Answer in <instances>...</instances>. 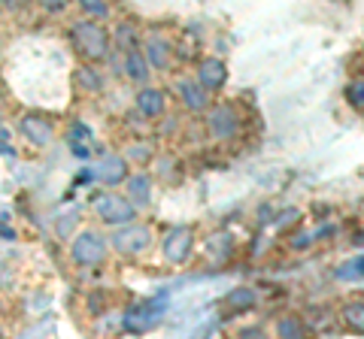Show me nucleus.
I'll use <instances>...</instances> for the list:
<instances>
[{
    "label": "nucleus",
    "instance_id": "nucleus-1",
    "mask_svg": "<svg viewBox=\"0 0 364 339\" xmlns=\"http://www.w3.org/2000/svg\"><path fill=\"white\" fill-rule=\"evenodd\" d=\"M70 40L85 61H104L112 46V33L97 18H88V16L76 18L70 25Z\"/></svg>",
    "mask_w": 364,
    "mask_h": 339
},
{
    "label": "nucleus",
    "instance_id": "nucleus-2",
    "mask_svg": "<svg viewBox=\"0 0 364 339\" xmlns=\"http://www.w3.org/2000/svg\"><path fill=\"white\" fill-rule=\"evenodd\" d=\"M107 252H109V243L104 240V233L97 230H79L70 243V257L73 264L79 267H100L107 261Z\"/></svg>",
    "mask_w": 364,
    "mask_h": 339
},
{
    "label": "nucleus",
    "instance_id": "nucleus-3",
    "mask_svg": "<svg viewBox=\"0 0 364 339\" xmlns=\"http://www.w3.org/2000/svg\"><path fill=\"white\" fill-rule=\"evenodd\" d=\"M95 216L109 224V228H122V224H128L136 218V206L128 200V197H122V194H112V191H104V194H97L95 197Z\"/></svg>",
    "mask_w": 364,
    "mask_h": 339
},
{
    "label": "nucleus",
    "instance_id": "nucleus-4",
    "mask_svg": "<svg viewBox=\"0 0 364 339\" xmlns=\"http://www.w3.org/2000/svg\"><path fill=\"white\" fill-rule=\"evenodd\" d=\"M109 245L124 257H136V255H143L146 248L152 245V230L143 228V224L128 221V224H122V228L112 230Z\"/></svg>",
    "mask_w": 364,
    "mask_h": 339
},
{
    "label": "nucleus",
    "instance_id": "nucleus-5",
    "mask_svg": "<svg viewBox=\"0 0 364 339\" xmlns=\"http://www.w3.org/2000/svg\"><path fill=\"white\" fill-rule=\"evenodd\" d=\"M207 128L215 140H234L240 133V116L231 104H215L207 109Z\"/></svg>",
    "mask_w": 364,
    "mask_h": 339
},
{
    "label": "nucleus",
    "instance_id": "nucleus-6",
    "mask_svg": "<svg viewBox=\"0 0 364 339\" xmlns=\"http://www.w3.org/2000/svg\"><path fill=\"white\" fill-rule=\"evenodd\" d=\"M164 309H167V297H161V300L155 297V300L140 303V306H134L128 315H124V330H134V333L149 330V327L164 315Z\"/></svg>",
    "mask_w": 364,
    "mask_h": 339
},
{
    "label": "nucleus",
    "instance_id": "nucleus-7",
    "mask_svg": "<svg viewBox=\"0 0 364 339\" xmlns=\"http://www.w3.org/2000/svg\"><path fill=\"white\" fill-rule=\"evenodd\" d=\"M195 245V233L191 228H170L161 240V252L167 257V264H186Z\"/></svg>",
    "mask_w": 364,
    "mask_h": 339
},
{
    "label": "nucleus",
    "instance_id": "nucleus-8",
    "mask_svg": "<svg viewBox=\"0 0 364 339\" xmlns=\"http://www.w3.org/2000/svg\"><path fill=\"white\" fill-rule=\"evenodd\" d=\"M143 55L152 70H167L170 61H173V46H170V40L161 37V33H149L143 40Z\"/></svg>",
    "mask_w": 364,
    "mask_h": 339
},
{
    "label": "nucleus",
    "instance_id": "nucleus-9",
    "mask_svg": "<svg viewBox=\"0 0 364 339\" xmlns=\"http://www.w3.org/2000/svg\"><path fill=\"white\" fill-rule=\"evenodd\" d=\"M176 94L182 100V106L191 109V112H207L210 109V91L198 82V79H179Z\"/></svg>",
    "mask_w": 364,
    "mask_h": 339
},
{
    "label": "nucleus",
    "instance_id": "nucleus-10",
    "mask_svg": "<svg viewBox=\"0 0 364 339\" xmlns=\"http://www.w3.org/2000/svg\"><path fill=\"white\" fill-rule=\"evenodd\" d=\"M198 82L207 88V91H219V88L228 82V67L222 58H203L198 67Z\"/></svg>",
    "mask_w": 364,
    "mask_h": 339
},
{
    "label": "nucleus",
    "instance_id": "nucleus-11",
    "mask_svg": "<svg viewBox=\"0 0 364 339\" xmlns=\"http://www.w3.org/2000/svg\"><path fill=\"white\" fill-rule=\"evenodd\" d=\"M18 128L21 133L33 143V145H49L52 137H55V128H52V121L49 118H43V116H25L18 121Z\"/></svg>",
    "mask_w": 364,
    "mask_h": 339
},
{
    "label": "nucleus",
    "instance_id": "nucleus-12",
    "mask_svg": "<svg viewBox=\"0 0 364 339\" xmlns=\"http://www.w3.org/2000/svg\"><path fill=\"white\" fill-rule=\"evenodd\" d=\"M97 176H100V182L109 185V188H116V185H124V179H128V157H122V155H109L104 164L97 167Z\"/></svg>",
    "mask_w": 364,
    "mask_h": 339
},
{
    "label": "nucleus",
    "instance_id": "nucleus-13",
    "mask_svg": "<svg viewBox=\"0 0 364 339\" xmlns=\"http://www.w3.org/2000/svg\"><path fill=\"white\" fill-rule=\"evenodd\" d=\"M124 188H128V200L134 203L136 209H143V206H149V203H152V179L146 173L128 176V179H124Z\"/></svg>",
    "mask_w": 364,
    "mask_h": 339
},
{
    "label": "nucleus",
    "instance_id": "nucleus-14",
    "mask_svg": "<svg viewBox=\"0 0 364 339\" xmlns=\"http://www.w3.org/2000/svg\"><path fill=\"white\" fill-rule=\"evenodd\" d=\"M134 106L143 118H158L164 112V91L161 88H143V91L136 94Z\"/></svg>",
    "mask_w": 364,
    "mask_h": 339
},
{
    "label": "nucleus",
    "instance_id": "nucleus-15",
    "mask_svg": "<svg viewBox=\"0 0 364 339\" xmlns=\"http://www.w3.org/2000/svg\"><path fill=\"white\" fill-rule=\"evenodd\" d=\"M122 70H124V76L131 79V82H146L149 79V73H152V67H149V61H146V55H143V49H134V52H124V64H122Z\"/></svg>",
    "mask_w": 364,
    "mask_h": 339
},
{
    "label": "nucleus",
    "instance_id": "nucleus-16",
    "mask_svg": "<svg viewBox=\"0 0 364 339\" xmlns=\"http://www.w3.org/2000/svg\"><path fill=\"white\" fill-rule=\"evenodd\" d=\"M112 46H119L122 52H134V49L143 46L140 33H136V28H134V21H119V25L112 28Z\"/></svg>",
    "mask_w": 364,
    "mask_h": 339
},
{
    "label": "nucleus",
    "instance_id": "nucleus-17",
    "mask_svg": "<svg viewBox=\"0 0 364 339\" xmlns=\"http://www.w3.org/2000/svg\"><path fill=\"white\" fill-rule=\"evenodd\" d=\"M258 303V294L255 288H234L231 294L225 297V306L231 309L234 315H240V312H249Z\"/></svg>",
    "mask_w": 364,
    "mask_h": 339
},
{
    "label": "nucleus",
    "instance_id": "nucleus-18",
    "mask_svg": "<svg viewBox=\"0 0 364 339\" xmlns=\"http://www.w3.org/2000/svg\"><path fill=\"white\" fill-rule=\"evenodd\" d=\"M340 318H343V324L349 327L352 333H364V300L346 303L343 312H340Z\"/></svg>",
    "mask_w": 364,
    "mask_h": 339
},
{
    "label": "nucleus",
    "instance_id": "nucleus-19",
    "mask_svg": "<svg viewBox=\"0 0 364 339\" xmlns=\"http://www.w3.org/2000/svg\"><path fill=\"white\" fill-rule=\"evenodd\" d=\"M88 18H107L109 16V0H73Z\"/></svg>",
    "mask_w": 364,
    "mask_h": 339
},
{
    "label": "nucleus",
    "instance_id": "nucleus-20",
    "mask_svg": "<svg viewBox=\"0 0 364 339\" xmlns=\"http://www.w3.org/2000/svg\"><path fill=\"white\" fill-rule=\"evenodd\" d=\"M76 82L85 88V91H100V85H104V79H100V73L95 70V67H82L76 76Z\"/></svg>",
    "mask_w": 364,
    "mask_h": 339
},
{
    "label": "nucleus",
    "instance_id": "nucleus-21",
    "mask_svg": "<svg viewBox=\"0 0 364 339\" xmlns=\"http://www.w3.org/2000/svg\"><path fill=\"white\" fill-rule=\"evenodd\" d=\"M207 248L213 252L215 261H225V257L234 252V240H228V236H213V240L207 243Z\"/></svg>",
    "mask_w": 364,
    "mask_h": 339
},
{
    "label": "nucleus",
    "instance_id": "nucleus-22",
    "mask_svg": "<svg viewBox=\"0 0 364 339\" xmlns=\"http://www.w3.org/2000/svg\"><path fill=\"white\" fill-rule=\"evenodd\" d=\"M277 333H279V336H304L306 327H304L301 318H282V321L277 324Z\"/></svg>",
    "mask_w": 364,
    "mask_h": 339
},
{
    "label": "nucleus",
    "instance_id": "nucleus-23",
    "mask_svg": "<svg viewBox=\"0 0 364 339\" xmlns=\"http://www.w3.org/2000/svg\"><path fill=\"white\" fill-rule=\"evenodd\" d=\"M346 100L355 109H364V79H358V82H352L349 88H346Z\"/></svg>",
    "mask_w": 364,
    "mask_h": 339
},
{
    "label": "nucleus",
    "instance_id": "nucleus-24",
    "mask_svg": "<svg viewBox=\"0 0 364 339\" xmlns=\"http://www.w3.org/2000/svg\"><path fill=\"white\" fill-rule=\"evenodd\" d=\"M37 6L43 9V13H49V16H58V13H64V9L70 6V0H37Z\"/></svg>",
    "mask_w": 364,
    "mask_h": 339
},
{
    "label": "nucleus",
    "instance_id": "nucleus-25",
    "mask_svg": "<svg viewBox=\"0 0 364 339\" xmlns=\"http://www.w3.org/2000/svg\"><path fill=\"white\" fill-rule=\"evenodd\" d=\"M340 276H343V279H361L364 276V255L355 257V261H349V267L340 269Z\"/></svg>",
    "mask_w": 364,
    "mask_h": 339
},
{
    "label": "nucleus",
    "instance_id": "nucleus-26",
    "mask_svg": "<svg viewBox=\"0 0 364 339\" xmlns=\"http://www.w3.org/2000/svg\"><path fill=\"white\" fill-rule=\"evenodd\" d=\"M124 157H128V161H134V164H146V161L152 157V152L146 149V145H131L128 155H124Z\"/></svg>",
    "mask_w": 364,
    "mask_h": 339
},
{
    "label": "nucleus",
    "instance_id": "nucleus-27",
    "mask_svg": "<svg viewBox=\"0 0 364 339\" xmlns=\"http://www.w3.org/2000/svg\"><path fill=\"white\" fill-rule=\"evenodd\" d=\"M298 221H301V212L298 209H286V212H282V218H277V228L279 230H289L291 224H298Z\"/></svg>",
    "mask_w": 364,
    "mask_h": 339
},
{
    "label": "nucleus",
    "instance_id": "nucleus-28",
    "mask_svg": "<svg viewBox=\"0 0 364 339\" xmlns=\"http://www.w3.org/2000/svg\"><path fill=\"white\" fill-rule=\"evenodd\" d=\"M316 240H313V233L310 230H298V233H294V240H291V248H294V252H301V248H310Z\"/></svg>",
    "mask_w": 364,
    "mask_h": 339
},
{
    "label": "nucleus",
    "instance_id": "nucleus-29",
    "mask_svg": "<svg viewBox=\"0 0 364 339\" xmlns=\"http://www.w3.org/2000/svg\"><path fill=\"white\" fill-rule=\"evenodd\" d=\"M73 224H76V216H73V212H67V218H64V221L58 218V236H67V233H70V230H73Z\"/></svg>",
    "mask_w": 364,
    "mask_h": 339
},
{
    "label": "nucleus",
    "instance_id": "nucleus-30",
    "mask_svg": "<svg viewBox=\"0 0 364 339\" xmlns=\"http://www.w3.org/2000/svg\"><path fill=\"white\" fill-rule=\"evenodd\" d=\"M270 212H273V206H267V203H264V206H261V209H258V221H261V224H267V221L273 218V216H270Z\"/></svg>",
    "mask_w": 364,
    "mask_h": 339
},
{
    "label": "nucleus",
    "instance_id": "nucleus-31",
    "mask_svg": "<svg viewBox=\"0 0 364 339\" xmlns=\"http://www.w3.org/2000/svg\"><path fill=\"white\" fill-rule=\"evenodd\" d=\"M21 4H31V0H6V6L13 9V6H21Z\"/></svg>",
    "mask_w": 364,
    "mask_h": 339
},
{
    "label": "nucleus",
    "instance_id": "nucleus-32",
    "mask_svg": "<svg viewBox=\"0 0 364 339\" xmlns=\"http://www.w3.org/2000/svg\"><path fill=\"white\" fill-rule=\"evenodd\" d=\"M0 52H4V40H0Z\"/></svg>",
    "mask_w": 364,
    "mask_h": 339
}]
</instances>
